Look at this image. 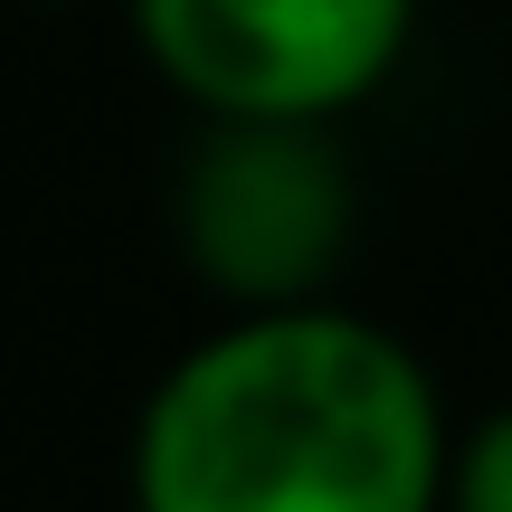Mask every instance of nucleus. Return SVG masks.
Returning <instances> with one entry per match:
<instances>
[{
  "label": "nucleus",
  "mask_w": 512,
  "mask_h": 512,
  "mask_svg": "<svg viewBox=\"0 0 512 512\" xmlns=\"http://www.w3.org/2000/svg\"><path fill=\"white\" fill-rule=\"evenodd\" d=\"M456 512H512V408L465 446V475H456Z\"/></svg>",
  "instance_id": "7ed1b4c3"
},
{
  "label": "nucleus",
  "mask_w": 512,
  "mask_h": 512,
  "mask_svg": "<svg viewBox=\"0 0 512 512\" xmlns=\"http://www.w3.org/2000/svg\"><path fill=\"white\" fill-rule=\"evenodd\" d=\"M171 86L247 124H304L380 86L408 0H133Z\"/></svg>",
  "instance_id": "f03ea898"
},
{
  "label": "nucleus",
  "mask_w": 512,
  "mask_h": 512,
  "mask_svg": "<svg viewBox=\"0 0 512 512\" xmlns=\"http://www.w3.org/2000/svg\"><path fill=\"white\" fill-rule=\"evenodd\" d=\"M133 494L143 512H427L437 389L351 313H266L162 380Z\"/></svg>",
  "instance_id": "f257e3e1"
}]
</instances>
